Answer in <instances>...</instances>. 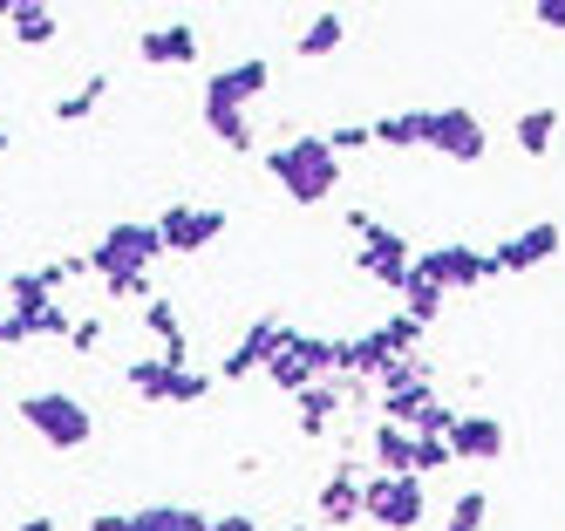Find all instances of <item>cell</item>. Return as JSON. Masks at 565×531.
<instances>
[{
	"instance_id": "obj_1",
	"label": "cell",
	"mask_w": 565,
	"mask_h": 531,
	"mask_svg": "<svg viewBox=\"0 0 565 531\" xmlns=\"http://www.w3.org/2000/svg\"><path fill=\"white\" fill-rule=\"evenodd\" d=\"M164 259V238H157V225H109L96 238V253H89V273L109 286V300H157V286H150V266Z\"/></svg>"
},
{
	"instance_id": "obj_2",
	"label": "cell",
	"mask_w": 565,
	"mask_h": 531,
	"mask_svg": "<svg viewBox=\"0 0 565 531\" xmlns=\"http://www.w3.org/2000/svg\"><path fill=\"white\" fill-rule=\"evenodd\" d=\"M266 171H273V184L287 191L294 204H328L334 184H341V157L328 150L320 130H307V137H287L279 150H266Z\"/></svg>"
},
{
	"instance_id": "obj_3",
	"label": "cell",
	"mask_w": 565,
	"mask_h": 531,
	"mask_svg": "<svg viewBox=\"0 0 565 531\" xmlns=\"http://www.w3.org/2000/svg\"><path fill=\"white\" fill-rule=\"evenodd\" d=\"M334 375V341H320V334H300V327H287L266 361V382L273 389H287V395H307L313 382H328Z\"/></svg>"
},
{
	"instance_id": "obj_4",
	"label": "cell",
	"mask_w": 565,
	"mask_h": 531,
	"mask_svg": "<svg viewBox=\"0 0 565 531\" xmlns=\"http://www.w3.org/2000/svg\"><path fill=\"white\" fill-rule=\"evenodd\" d=\"M21 423L42 436L49 449H83L89 436H96V416L75 395H62V389H42V395H21Z\"/></svg>"
},
{
	"instance_id": "obj_5",
	"label": "cell",
	"mask_w": 565,
	"mask_h": 531,
	"mask_svg": "<svg viewBox=\"0 0 565 531\" xmlns=\"http://www.w3.org/2000/svg\"><path fill=\"white\" fill-rule=\"evenodd\" d=\"M416 273L436 279L443 294H477L483 279H498L491 273V253H477L470 238H443V245H429V253H416Z\"/></svg>"
},
{
	"instance_id": "obj_6",
	"label": "cell",
	"mask_w": 565,
	"mask_h": 531,
	"mask_svg": "<svg viewBox=\"0 0 565 531\" xmlns=\"http://www.w3.org/2000/svg\"><path fill=\"white\" fill-rule=\"evenodd\" d=\"M124 382L143 402H205L212 395V375H198V368H171L164 354H137L124 368Z\"/></svg>"
},
{
	"instance_id": "obj_7",
	"label": "cell",
	"mask_w": 565,
	"mask_h": 531,
	"mask_svg": "<svg viewBox=\"0 0 565 531\" xmlns=\"http://www.w3.org/2000/svg\"><path fill=\"white\" fill-rule=\"evenodd\" d=\"M361 505H369V518L382 524V531H416L423 524V511H429V498H423V477H361Z\"/></svg>"
},
{
	"instance_id": "obj_8",
	"label": "cell",
	"mask_w": 565,
	"mask_h": 531,
	"mask_svg": "<svg viewBox=\"0 0 565 531\" xmlns=\"http://www.w3.org/2000/svg\"><path fill=\"white\" fill-rule=\"evenodd\" d=\"M354 266L369 273V279H382L388 294H402V286H409V273H416V253H409V238H402L395 225L369 219V232H361V245H354Z\"/></svg>"
},
{
	"instance_id": "obj_9",
	"label": "cell",
	"mask_w": 565,
	"mask_h": 531,
	"mask_svg": "<svg viewBox=\"0 0 565 531\" xmlns=\"http://www.w3.org/2000/svg\"><path fill=\"white\" fill-rule=\"evenodd\" d=\"M429 150L450 157V163H483L491 130L477 123V109H429Z\"/></svg>"
},
{
	"instance_id": "obj_10",
	"label": "cell",
	"mask_w": 565,
	"mask_h": 531,
	"mask_svg": "<svg viewBox=\"0 0 565 531\" xmlns=\"http://www.w3.org/2000/svg\"><path fill=\"white\" fill-rule=\"evenodd\" d=\"M157 238H164V253H205L212 238H225V212L218 204H171L164 219H157Z\"/></svg>"
},
{
	"instance_id": "obj_11",
	"label": "cell",
	"mask_w": 565,
	"mask_h": 531,
	"mask_svg": "<svg viewBox=\"0 0 565 531\" xmlns=\"http://www.w3.org/2000/svg\"><path fill=\"white\" fill-rule=\"evenodd\" d=\"M89 531H212V511L191 505H143V511H96Z\"/></svg>"
},
{
	"instance_id": "obj_12",
	"label": "cell",
	"mask_w": 565,
	"mask_h": 531,
	"mask_svg": "<svg viewBox=\"0 0 565 531\" xmlns=\"http://www.w3.org/2000/svg\"><path fill=\"white\" fill-rule=\"evenodd\" d=\"M558 245H565V225L539 219V225L511 232L504 245H491V273H532V266H545V259L558 253Z\"/></svg>"
},
{
	"instance_id": "obj_13",
	"label": "cell",
	"mask_w": 565,
	"mask_h": 531,
	"mask_svg": "<svg viewBox=\"0 0 565 531\" xmlns=\"http://www.w3.org/2000/svg\"><path fill=\"white\" fill-rule=\"evenodd\" d=\"M279 334H287V320L279 314H259L246 334H238V348L218 361V375L225 382H246V375H266V361H273V348H279Z\"/></svg>"
},
{
	"instance_id": "obj_14",
	"label": "cell",
	"mask_w": 565,
	"mask_h": 531,
	"mask_svg": "<svg viewBox=\"0 0 565 531\" xmlns=\"http://www.w3.org/2000/svg\"><path fill=\"white\" fill-rule=\"evenodd\" d=\"M273 82V68L259 62V55H246V62H232V68H218L212 82H205V109H238L246 116V103Z\"/></svg>"
},
{
	"instance_id": "obj_15",
	"label": "cell",
	"mask_w": 565,
	"mask_h": 531,
	"mask_svg": "<svg viewBox=\"0 0 565 531\" xmlns=\"http://www.w3.org/2000/svg\"><path fill=\"white\" fill-rule=\"evenodd\" d=\"M388 361H395V354L382 348V334H375V327H369V334H348V341H334V375H341V382H369V389H375V382L388 375Z\"/></svg>"
},
{
	"instance_id": "obj_16",
	"label": "cell",
	"mask_w": 565,
	"mask_h": 531,
	"mask_svg": "<svg viewBox=\"0 0 565 531\" xmlns=\"http://www.w3.org/2000/svg\"><path fill=\"white\" fill-rule=\"evenodd\" d=\"M504 449H511V436H504L498 416H457V429H450V457L457 464H498Z\"/></svg>"
},
{
	"instance_id": "obj_17",
	"label": "cell",
	"mask_w": 565,
	"mask_h": 531,
	"mask_svg": "<svg viewBox=\"0 0 565 531\" xmlns=\"http://www.w3.org/2000/svg\"><path fill=\"white\" fill-rule=\"evenodd\" d=\"M137 55H143L150 68H184V62H198V28H191V21L143 28V34H137Z\"/></svg>"
},
{
	"instance_id": "obj_18",
	"label": "cell",
	"mask_w": 565,
	"mask_h": 531,
	"mask_svg": "<svg viewBox=\"0 0 565 531\" xmlns=\"http://www.w3.org/2000/svg\"><path fill=\"white\" fill-rule=\"evenodd\" d=\"M294 408H300V436H328V429L341 423V408H348V382H341V375L313 382L307 395H294Z\"/></svg>"
},
{
	"instance_id": "obj_19",
	"label": "cell",
	"mask_w": 565,
	"mask_h": 531,
	"mask_svg": "<svg viewBox=\"0 0 565 531\" xmlns=\"http://www.w3.org/2000/svg\"><path fill=\"white\" fill-rule=\"evenodd\" d=\"M313 511L328 518V524H354V518H369V505H361V477H354L348 464H334V470H328V484H320V498H313Z\"/></svg>"
},
{
	"instance_id": "obj_20",
	"label": "cell",
	"mask_w": 565,
	"mask_h": 531,
	"mask_svg": "<svg viewBox=\"0 0 565 531\" xmlns=\"http://www.w3.org/2000/svg\"><path fill=\"white\" fill-rule=\"evenodd\" d=\"M143 327L157 334V354H164L171 368H184V314H178V300L171 294H157V300H143Z\"/></svg>"
},
{
	"instance_id": "obj_21",
	"label": "cell",
	"mask_w": 565,
	"mask_h": 531,
	"mask_svg": "<svg viewBox=\"0 0 565 531\" xmlns=\"http://www.w3.org/2000/svg\"><path fill=\"white\" fill-rule=\"evenodd\" d=\"M369 457L382 477H416V429H395V423H375L369 436Z\"/></svg>"
},
{
	"instance_id": "obj_22",
	"label": "cell",
	"mask_w": 565,
	"mask_h": 531,
	"mask_svg": "<svg viewBox=\"0 0 565 531\" xmlns=\"http://www.w3.org/2000/svg\"><path fill=\"white\" fill-rule=\"evenodd\" d=\"M369 130L388 150H429V109H388V116L369 123Z\"/></svg>"
},
{
	"instance_id": "obj_23",
	"label": "cell",
	"mask_w": 565,
	"mask_h": 531,
	"mask_svg": "<svg viewBox=\"0 0 565 531\" xmlns=\"http://www.w3.org/2000/svg\"><path fill=\"white\" fill-rule=\"evenodd\" d=\"M0 294H8V314H21V327L42 320V314L55 307V286H49L42 273H8V286H0ZM28 341H34V334H28Z\"/></svg>"
},
{
	"instance_id": "obj_24",
	"label": "cell",
	"mask_w": 565,
	"mask_h": 531,
	"mask_svg": "<svg viewBox=\"0 0 565 531\" xmlns=\"http://www.w3.org/2000/svg\"><path fill=\"white\" fill-rule=\"evenodd\" d=\"M8 28H14V41H21V49H49V41L62 34V14H55V8H42V0H14Z\"/></svg>"
},
{
	"instance_id": "obj_25",
	"label": "cell",
	"mask_w": 565,
	"mask_h": 531,
	"mask_svg": "<svg viewBox=\"0 0 565 531\" xmlns=\"http://www.w3.org/2000/svg\"><path fill=\"white\" fill-rule=\"evenodd\" d=\"M341 41H348V14H334V8H328V14H313V21L300 28V41H294V49H300L307 62H328V55L341 49Z\"/></svg>"
},
{
	"instance_id": "obj_26",
	"label": "cell",
	"mask_w": 565,
	"mask_h": 531,
	"mask_svg": "<svg viewBox=\"0 0 565 531\" xmlns=\"http://www.w3.org/2000/svg\"><path fill=\"white\" fill-rule=\"evenodd\" d=\"M443 307H450V294H443L436 279L409 273V286H402V314H409L416 327H429V320H443Z\"/></svg>"
},
{
	"instance_id": "obj_27",
	"label": "cell",
	"mask_w": 565,
	"mask_h": 531,
	"mask_svg": "<svg viewBox=\"0 0 565 531\" xmlns=\"http://www.w3.org/2000/svg\"><path fill=\"white\" fill-rule=\"evenodd\" d=\"M511 137H518V150H524V157H545V150H552V137H558V109H524V116L511 123Z\"/></svg>"
},
{
	"instance_id": "obj_28",
	"label": "cell",
	"mask_w": 565,
	"mask_h": 531,
	"mask_svg": "<svg viewBox=\"0 0 565 531\" xmlns=\"http://www.w3.org/2000/svg\"><path fill=\"white\" fill-rule=\"evenodd\" d=\"M205 130L225 150H253V116H238V109H205Z\"/></svg>"
},
{
	"instance_id": "obj_29",
	"label": "cell",
	"mask_w": 565,
	"mask_h": 531,
	"mask_svg": "<svg viewBox=\"0 0 565 531\" xmlns=\"http://www.w3.org/2000/svg\"><path fill=\"white\" fill-rule=\"evenodd\" d=\"M375 334H382V348H388L395 361H409V354L423 348V334H429V327H416L409 314H395V320H382V327H375Z\"/></svg>"
},
{
	"instance_id": "obj_30",
	"label": "cell",
	"mask_w": 565,
	"mask_h": 531,
	"mask_svg": "<svg viewBox=\"0 0 565 531\" xmlns=\"http://www.w3.org/2000/svg\"><path fill=\"white\" fill-rule=\"evenodd\" d=\"M103 96H109V75H89L83 89H68V96L55 103V123H83V116H89V109H96Z\"/></svg>"
},
{
	"instance_id": "obj_31",
	"label": "cell",
	"mask_w": 565,
	"mask_h": 531,
	"mask_svg": "<svg viewBox=\"0 0 565 531\" xmlns=\"http://www.w3.org/2000/svg\"><path fill=\"white\" fill-rule=\"evenodd\" d=\"M483 518H491V498H483V490H463L450 505V518H443V531H483Z\"/></svg>"
},
{
	"instance_id": "obj_32",
	"label": "cell",
	"mask_w": 565,
	"mask_h": 531,
	"mask_svg": "<svg viewBox=\"0 0 565 531\" xmlns=\"http://www.w3.org/2000/svg\"><path fill=\"white\" fill-rule=\"evenodd\" d=\"M457 457H450V436H416V477H429V470H450Z\"/></svg>"
},
{
	"instance_id": "obj_33",
	"label": "cell",
	"mask_w": 565,
	"mask_h": 531,
	"mask_svg": "<svg viewBox=\"0 0 565 531\" xmlns=\"http://www.w3.org/2000/svg\"><path fill=\"white\" fill-rule=\"evenodd\" d=\"M320 137H328V150H334V157H354V150H369V144H375L369 123H341V130H320Z\"/></svg>"
},
{
	"instance_id": "obj_34",
	"label": "cell",
	"mask_w": 565,
	"mask_h": 531,
	"mask_svg": "<svg viewBox=\"0 0 565 531\" xmlns=\"http://www.w3.org/2000/svg\"><path fill=\"white\" fill-rule=\"evenodd\" d=\"M450 429H457V408L436 395V402L423 408V416H416V436H450Z\"/></svg>"
},
{
	"instance_id": "obj_35",
	"label": "cell",
	"mask_w": 565,
	"mask_h": 531,
	"mask_svg": "<svg viewBox=\"0 0 565 531\" xmlns=\"http://www.w3.org/2000/svg\"><path fill=\"white\" fill-rule=\"evenodd\" d=\"M532 21H539V28H552V34H565V0H539Z\"/></svg>"
},
{
	"instance_id": "obj_36",
	"label": "cell",
	"mask_w": 565,
	"mask_h": 531,
	"mask_svg": "<svg viewBox=\"0 0 565 531\" xmlns=\"http://www.w3.org/2000/svg\"><path fill=\"white\" fill-rule=\"evenodd\" d=\"M96 341H103V320H75V334H68V348H75V354H89Z\"/></svg>"
},
{
	"instance_id": "obj_37",
	"label": "cell",
	"mask_w": 565,
	"mask_h": 531,
	"mask_svg": "<svg viewBox=\"0 0 565 531\" xmlns=\"http://www.w3.org/2000/svg\"><path fill=\"white\" fill-rule=\"evenodd\" d=\"M28 341V327H21V314H8L0 307V348H21Z\"/></svg>"
},
{
	"instance_id": "obj_38",
	"label": "cell",
	"mask_w": 565,
	"mask_h": 531,
	"mask_svg": "<svg viewBox=\"0 0 565 531\" xmlns=\"http://www.w3.org/2000/svg\"><path fill=\"white\" fill-rule=\"evenodd\" d=\"M212 531H259V518H253V511H218Z\"/></svg>"
},
{
	"instance_id": "obj_39",
	"label": "cell",
	"mask_w": 565,
	"mask_h": 531,
	"mask_svg": "<svg viewBox=\"0 0 565 531\" xmlns=\"http://www.w3.org/2000/svg\"><path fill=\"white\" fill-rule=\"evenodd\" d=\"M21 531H55V518H49V511H34V518H21Z\"/></svg>"
},
{
	"instance_id": "obj_40",
	"label": "cell",
	"mask_w": 565,
	"mask_h": 531,
	"mask_svg": "<svg viewBox=\"0 0 565 531\" xmlns=\"http://www.w3.org/2000/svg\"><path fill=\"white\" fill-rule=\"evenodd\" d=\"M8 144H14V137H8V123H0V157H8Z\"/></svg>"
},
{
	"instance_id": "obj_41",
	"label": "cell",
	"mask_w": 565,
	"mask_h": 531,
	"mask_svg": "<svg viewBox=\"0 0 565 531\" xmlns=\"http://www.w3.org/2000/svg\"><path fill=\"white\" fill-rule=\"evenodd\" d=\"M0 286H8V273H0Z\"/></svg>"
},
{
	"instance_id": "obj_42",
	"label": "cell",
	"mask_w": 565,
	"mask_h": 531,
	"mask_svg": "<svg viewBox=\"0 0 565 531\" xmlns=\"http://www.w3.org/2000/svg\"><path fill=\"white\" fill-rule=\"evenodd\" d=\"M294 531H307V524H294Z\"/></svg>"
}]
</instances>
